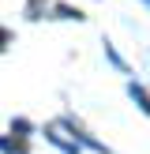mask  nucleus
Masks as SVG:
<instances>
[{"label":"nucleus","instance_id":"1","mask_svg":"<svg viewBox=\"0 0 150 154\" xmlns=\"http://www.w3.org/2000/svg\"><path fill=\"white\" fill-rule=\"evenodd\" d=\"M128 94H131L135 102H139V109H142V113H146V117H150V94H146V90H142L139 83H131V87H128Z\"/></svg>","mask_w":150,"mask_h":154},{"label":"nucleus","instance_id":"2","mask_svg":"<svg viewBox=\"0 0 150 154\" xmlns=\"http://www.w3.org/2000/svg\"><path fill=\"white\" fill-rule=\"evenodd\" d=\"M146 4H150V0H146Z\"/></svg>","mask_w":150,"mask_h":154}]
</instances>
